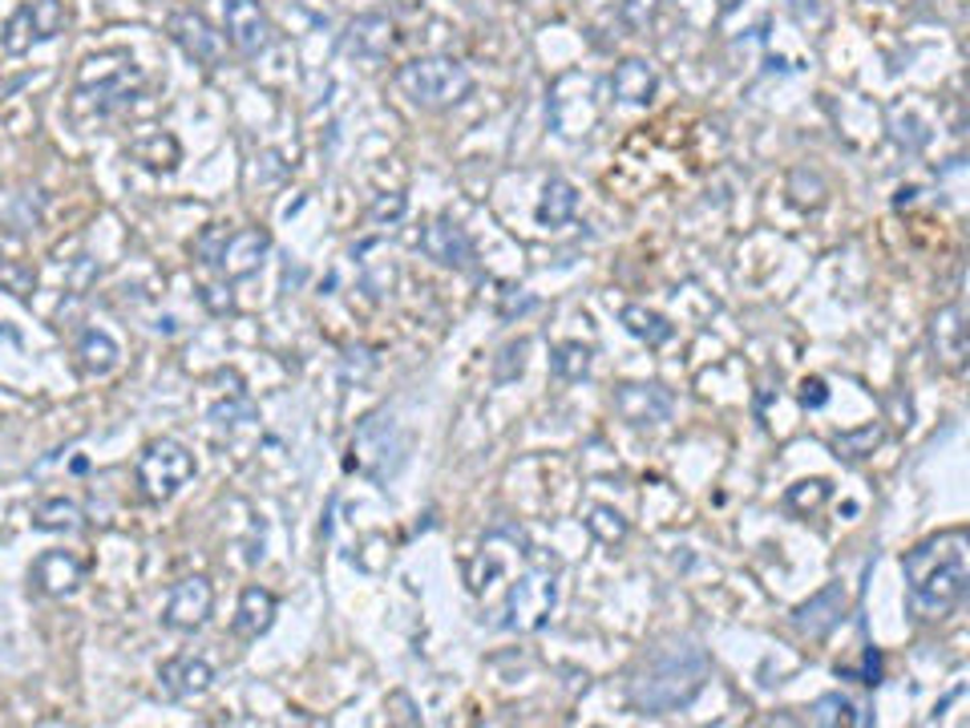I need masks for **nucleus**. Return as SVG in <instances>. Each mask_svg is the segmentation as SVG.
Listing matches in <instances>:
<instances>
[{
  "label": "nucleus",
  "mask_w": 970,
  "mask_h": 728,
  "mask_svg": "<svg viewBox=\"0 0 970 728\" xmlns=\"http://www.w3.org/2000/svg\"><path fill=\"white\" fill-rule=\"evenodd\" d=\"M906 604L918 619H947L970 587V538L962 527L938 530L902 555Z\"/></svg>",
  "instance_id": "f257e3e1"
},
{
  "label": "nucleus",
  "mask_w": 970,
  "mask_h": 728,
  "mask_svg": "<svg viewBox=\"0 0 970 728\" xmlns=\"http://www.w3.org/2000/svg\"><path fill=\"white\" fill-rule=\"evenodd\" d=\"M708 676H712V664H708L700 644H688V639L663 644L643 660V668L627 688V700L639 717H671V712H683L703 692Z\"/></svg>",
  "instance_id": "f03ea898"
},
{
  "label": "nucleus",
  "mask_w": 970,
  "mask_h": 728,
  "mask_svg": "<svg viewBox=\"0 0 970 728\" xmlns=\"http://www.w3.org/2000/svg\"><path fill=\"white\" fill-rule=\"evenodd\" d=\"M404 458H409V446H404L401 426H397V417L389 409L369 413L357 426V433H352V458H348V466L364 473V478H372V482L397 478Z\"/></svg>",
  "instance_id": "7ed1b4c3"
},
{
  "label": "nucleus",
  "mask_w": 970,
  "mask_h": 728,
  "mask_svg": "<svg viewBox=\"0 0 970 728\" xmlns=\"http://www.w3.org/2000/svg\"><path fill=\"white\" fill-rule=\"evenodd\" d=\"M397 86L404 98H413L424 110H441V106H458L473 90V73L461 66L458 57H417L401 66Z\"/></svg>",
  "instance_id": "20e7f679"
},
{
  "label": "nucleus",
  "mask_w": 970,
  "mask_h": 728,
  "mask_svg": "<svg viewBox=\"0 0 970 728\" xmlns=\"http://www.w3.org/2000/svg\"><path fill=\"white\" fill-rule=\"evenodd\" d=\"M558 604V575L554 562H534L530 571H522L510 582L506 591V607H502V628L506 631H542L554 616Z\"/></svg>",
  "instance_id": "39448f33"
},
{
  "label": "nucleus",
  "mask_w": 970,
  "mask_h": 728,
  "mask_svg": "<svg viewBox=\"0 0 970 728\" xmlns=\"http://www.w3.org/2000/svg\"><path fill=\"white\" fill-rule=\"evenodd\" d=\"M194 470H199V466H194V453H190L182 441L158 437V441H150V446L142 449V458H138L134 466V478H138L142 498L167 502V498H174V493L194 478Z\"/></svg>",
  "instance_id": "423d86ee"
},
{
  "label": "nucleus",
  "mask_w": 970,
  "mask_h": 728,
  "mask_svg": "<svg viewBox=\"0 0 970 728\" xmlns=\"http://www.w3.org/2000/svg\"><path fill=\"white\" fill-rule=\"evenodd\" d=\"M134 78H138L134 57L113 49V53H98L81 66L78 93H86V98L93 93L101 110H110L113 101H134V93H130V81Z\"/></svg>",
  "instance_id": "0eeeda50"
},
{
  "label": "nucleus",
  "mask_w": 970,
  "mask_h": 728,
  "mask_svg": "<svg viewBox=\"0 0 970 728\" xmlns=\"http://www.w3.org/2000/svg\"><path fill=\"white\" fill-rule=\"evenodd\" d=\"M223 4V33L227 46L243 57L268 53L271 46V24L259 9V0H219Z\"/></svg>",
  "instance_id": "6e6552de"
},
{
  "label": "nucleus",
  "mask_w": 970,
  "mask_h": 728,
  "mask_svg": "<svg viewBox=\"0 0 970 728\" xmlns=\"http://www.w3.org/2000/svg\"><path fill=\"white\" fill-rule=\"evenodd\" d=\"M614 413L623 417L627 426L636 429H647V426H663L676 409V397L671 389H663L659 381H647V385H619L614 389Z\"/></svg>",
  "instance_id": "1a4fd4ad"
},
{
  "label": "nucleus",
  "mask_w": 970,
  "mask_h": 728,
  "mask_svg": "<svg viewBox=\"0 0 970 728\" xmlns=\"http://www.w3.org/2000/svg\"><path fill=\"white\" fill-rule=\"evenodd\" d=\"M211 607H214L211 582L202 579V575H190V579L170 587L167 607H162V624L170 631H199L211 619Z\"/></svg>",
  "instance_id": "9d476101"
},
{
  "label": "nucleus",
  "mask_w": 970,
  "mask_h": 728,
  "mask_svg": "<svg viewBox=\"0 0 970 728\" xmlns=\"http://www.w3.org/2000/svg\"><path fill=\"white\" fill-rule=\"evenodd\" d=\"M170 37H174V41L182 46V53L194 57L199 66H207V69H219V66H223L227 37L214 33L202 12H194V9L174 12V17H170Z\"/></svg>",
  "instance_id": "9b49d317"
},
{
  "label": "nucleus",
  "mask_w": 970,
  "mask_h": 728,
  "mask_svg": "<svg viewBox=\"0 0 970 728\" xmlns=\"http://www.w3.org/2000/svg\"><path fill=\"white\" fill-rule=\"evenodd\" d=\"M846 604H849L846 582H841V579L826 582V587H821L817 595H809L801 607H792V628L801 631V636H809V639L829 636V631H833L837 624L846 619Z\"/></svg>",
  "instance_id": "f8f14e48"
},
{
  "label": "nucleus",
  "mask_w": 970,
  "mask_h": 728,
  "mask_svg": "<svg viewBox=\"0 0 970 728\" xmlns=\"http://www.w3.org/2000/svg\"><path fill=\"white\" fill-rule=\"evenodd\" d=\"M271 251V236L263 227H243V231H231L214 259V268L223 271L227 280H243V276H256L263 268V259Z\"/></svg>",
  "instance_id": "ddd939ff"
},
{
  "label": "nucleus",
  "mask_w": 970,
  "mask_h": 728,
  "mask_svg": "<svg viewBox=\"0 0 970 728\" xmlns=\"http://www.w3.org/2000/svg\"><path fill=\"white\" fill-rule=\"evenodd\" d=\"M421 251L429 259H437L441 268H473V239L466 236V227H458L453 219H433L421 231Z\"/></svg>",
  "instance_id": "4468645a"
},
{
  "label": "nucleus",
  "mask_w": 970,
  "mask_h": 728,
  "mask_svg": "<svg viewBox=\"0 0 970 728\" xmlns=\"http://www.w3.org/2000/svg\"><path fill=\"white\" fill-rule=\"evenodd\" d=\"M81 575H86V567L69 550H46L33 562V587L49 599H69L81 587Z\"/></svg>",
  "instance_id": "2eb2a0df"
},
{
  "label": "nucleus",
  "mask_w": 970,
  "mask_h": 728,
  "mask_svg": "<svg viewBox=\"0 0 970 728\" xmlns=\"http://www.w3.org/2000/svg\"><path fill=\"white\" fill-rule=\"evenodd\" d=\"M392 46H397V29H392V21L380 17V12L357 17L344 33V49L352 57H360V61H380V57H389Z\"/></svg>",
  "instance_id": "dca6fc26"
},
{
  "label": "nucleus",
  "mask_w": 970,
  "mask_h": 728,
  "mask_svg": "<svg viewBox=\"0 0 970 728\" xmlns=\"http://www.w3.org/2000/svg\"><path fill=\"white\" fill-rule=\"evenodd\" d=\"M930 345H934L942 365L962 369V360H967V316H962L959 303H947V308L934 312V320H930Z\"/></svg>",
  "instance_id": "f3484780"
},
{
  "label": "nucleus",
  "mask_w": 970,
  "mask_h": 728,
  "mask_svg": "<svg viewBox=\"0 0 970 728\" xmlns=\"http://www.w3.org/2000/svg\"><path fill=\"white\" fill-rule=\"evenodd\" d=\"M158 680L167 688V696L174 700H190V696H202L214 684V668L207 660H194V656H174L158 668Z\"/></svg>",
  "instance_id": "a211bd4d"
},
{
  "label": "nucleus",
  "mask_w": 970,
  "mask_h": 728,
  "mask_svg": "<svg viewBox=\"0 0 970 728\" xmlns=\"http://www.w3.org/2000/svg\"><path fill=\"white\" fill-rule=\"evenodd\" d=\"M659 90V73L651 61H643V57H627V61H619L611 73V93L623 106H647V101L656 98Z\"/></svg>",
  "instance_id": "6ab92c4d"
},
{
  "label": "nucleus",
  "mask_w": 970,
  "mask_h": 728,
  "mask_svg": "<svg viewBox=\"0 0 970 728\" xmlns=\"http://www.w3.org/2000/svg\"><path fill=\"white\" fill-rule=\"evenodd\" d=\"M276 595L268 587H243L239 595V611H234V624L231 631L239 639H259L263 631L276 624Z\"/></svg>",
  "instance_id": "aec40b11"
},
{
  "label": "nucleus",
  "mask_w": 970,
  "mask_h": 728,
  "mask_svg": "<svg viewBox=\"0 0 970 728\" xmlns=\"http://www.w3.org/2000/svg\"><path fill=\"white\" fill-rule=\"evenodd\" d=\"M619 320H623L627 332H631L636 340H643L647 348L668 345V340L676 337V325H671L668 316L651 312V308H643V303H627L623 312H619Z\"/></svg>",
  "instance_id": "412c9836"
},
{
  "label": "nucleus",
  "mask_w": 970,
  "mask_h": 728,
  "mask_svg": "<svg viewBox=\"0 0 970 728\" xmlns=\"http://www.w3.org/2000/svg\"><path fill=\"white\" fill-rule=\"evenodd\" d=\"M33 527L46 530V535H73V530L86 527V515L73 498H41L33 506Z\"/></svg>",
  "instance_id": "4be33fe9"
},
{
  "label": "nucleus",
  "mask_w": 970,
  "mask_h": 728,
  "mask_svg": "<svg viewBox=\"0 0 970 728\" xmlns=\"http://www.w3.org/2000/svg\"><path fill=\"white\" fill-rule=\"evenodd\" d=\"M579 211V191L567 179H550L538 199V223L542 227H567Z\"/></svg>",
  "instance_id": "5701e85b"
},
{
  "label": "nucleus",
  "mask_w": 970,
  "mask_h": 728,
  "mask_svg": "<svg viewBox=\"0 0 970 728\" xmlns=\"http://www.w3.org/2000/svg\"><path fill=\"white\" fill-rule=\"evenodd\" d=\"M813 725L821 728H866L873 725V717L866 712V708H858L853 700H846L841 692H826L821 700L813 705Z\"/></svg>",
  "instance_id": "b1692460"
},
{
  "label": "nucleus",
  "mask_w": 970,
  "mask_h": 728,
  "mask_svg": "<svg viewBox=\"0 0 970 728\" xmlns=\"http://www.w3.org/2000/svg\"><path fill=\"white\" fill-rule=\"evenodd\" d=\"M78 357H81V369L90 372V377H106V372L118 369V345H113L110 332H98V328H90V332H81L78 340Z\"/></svg>",
  "instance_id": "393cba45"
},
{
  "label": "nucleus",
  "mask_w": 970,
  "mask_h": 728,
  "mask_svg": "<svg viewBox=\"0 0 970 728\" xmlns=\"http://www.w3.org/2000/svg\"><path fill=\"white\" fill-rule=\"evenodd\" d=\"M126 154L134 158V162H142L146 170H174V167H179L182 150H179V142H174V138L158 130V134H146V138H138V142H130V150H126Z\"/></svg>",
  "instance_id": "a878e982"
},
{
  "label": "nucleus",
  "mask_w": 970,
  "mask_h": 728,
  "mask_svg": "<svg viewBox=\"0 0 970 728\" xmlns=\"http://www.w3.org/2000/svg\"><path fill=\"white\" fill-rule=\"evenodd\" d=\"M591 345H582V340H567V345H558L550 352V372L562 377V381H582L587 372H591Z\"/></svg>",
  "instance_id": "bb28decb"
},
{
  "label": "nucleus",
  "mask_w": 970,
  "mask_h": 728,
  "mask_svg": "<svg viewBox=\"0 0 970 728\" xmlns=\"http://www.w3.org/2000/svg\"><path fill=\"white\" fill-rule=\"evenodd\" d=\"M829 493H833V486H829L826 478H804V482L789 486V493H784V506H789L792 515L809 518V515H817V510L829 502Z\"/></svg>",
  "instance_id": "cd10ccee"
},
{
  "label": "nucleus",
  "mask_w": 970,
  "mask_h": 728,
  "mask_svg": "<svg viewBox=\"0 0 970 728\" xmlns=\"http://www.w3.org/2000/svg\"><path fill=\"white\" fill-rule=\"evenodd\" d=\"M587 530H591L594 538H599L602 547H614V542H623L627 535H631V527H627V518L614 510V506H591L587 510Z\"/></svg>",
  "instance_id": "c85d7f7f"
},
{
  "label": "nucleus",
  "mask_w": 970,
  "mask_h": 728,
  "mask_svg": "<svg viewBox=\"0 0 970 728\" xmlns=\"http://www.w3.org/2000/svg\"><path fill=\"white\" fill-rule=\"evenodd\" d=\"M881 437H886V429H881V426H866V429H853V433L833 437V449H837V458L861 461V458H870L873 449L881 446Z\"/></svg>",
  "instance_id": "c756f323"
},
{
  "label": "nucleus",
  "mask_w": 970,
  "mask_h": 728,
  "mask_svg": "<svg viewBox=\"0 0 970 728\" xmlns=\"http://www.w3.org/2000/svg\"><path fill=\"white\" fill-rule=\"evenodd\" d=\"M29 17H33V33L37 41H49L66 29V4L61 0H29Z\"/></svg>",
  "instance_id": "7c9ffc66"
},
{
  "label": "nucleus",
  "mask_w": 970,
  "mask_h": 728,
  "mask_svg": "<svg viewBox=\"0 0 970 728\" xmlns=\"http://www.w3.org/2000/svg\"><path fill=\"white\" fill-rule=\"evenodd\" d=\"M37 33H33V17H29V4L12 12L9 24H4V33H0V46L4 53H24V49H33Z\"/></svg>",
  "instance_id": "2f4dec72"
},
{
  "label": "nucleus",
  "mask_w": 970,
  "mask_h": 728,
  "mask_svg": "<svg viewBox=\"0 0 970 728\" xmlns=\"http://www.w3.org/2000/svg\"><path fill=\"white\" fill-rule=\"evenodd\" d=\"M256 417H259L256 401H251L247 392H239V389H234L231 401H219V405H214V409H211V421H214V426H227V429L247 426V421H256Z\"/></svg>",
  "instance_id": "473e14b6"
},
{
  "label": "nucleus",
  "mask_w": 970,
  "mask_h": 728,
  "mask_svg": "<svg viewBox=\"0 0 970 728\" xmlns=\"http://www.w3.org/2000/svg\"><path fill=\"white\" fill-rule=\"evenodd\" d=\"M526 352H530V345H526V340H510V345L498 352V360H493V381L506 385V381H513V377H522Z\"/></svg>",
  "instance_id": "72a5a7b5"
},
{
  "label": "nucleus",
  "mask_w": 970,
  "mask_h": 728,
  "mask_svg": "<svg viewBox=\"0 0 970 728\" xmlns=\"http://www.w3.org/2000/svg\"><path fill=\"white\" fill-rule=\"evenodd\" d=\"M0 288L12 291V296H29L37 288V271L21 259H4L0 263Z\"/></svg>",
  "instance_id": "f704fd0d"
},
{
  "label": "nucleus",
  "mask_w": 970,
  "mask_h": 728,
  "mask_svg": "<svg viewBox=\"0 0 970 728\" xmlns=\"http://www.w3.org/2000/svg\"><path fill=\"white\" fill-rule=\"evenodd\" d=\"M837 676H841V680H858V684H866V688H878L881 684V651L866 648L858 668H837Z\"/></svg>",
  "instance_id": "c9c22d12"
},
{
  "label": "nucleus",
  "mask_w": 970,
  "mask_h": 728,
  "mask_svg": "<svg viewBox=\"0 0 970 728\" xmlns=\"http://www.w3.org/2000/svg\"><path fill=\"white\" fill-rule=\"evenodd\" d=\"M227 236H231L227 227L211 223L199 239H194V259H199V263H207V268H214V259H219V251H223Z\"/></svg>",
  "instance_id": "e433bc0d"
},
{
  "label": "nucleus",
  "mask_w": 970,
  "mask_h": 728,
  "mask_svg": "<svg viewBox=\"0 0 970 728\" xmlns=\"http://www.w3.org/2000/svg\"><path fill=\"white\" fill-rule=\"evenodd\" d=\"M656 9H659V0H623V4H619V17H623L627 29H647L651 17H656Z\"/></svg>",
  "instance_id": "4c0bfd02"
},
{
  "label": "nucleus",
  "mask_w": 970,
  "mask_h": 728,
  "mask_svg": "<svg viewBox=\"0 0 970 728\" xmlns=\"http://www.w3.org/2000/svg\"><path fill=\"white\" fill-rule=\"evenodd\" d=\"M404 211H409L404 195H377L369 207V215L377 219V223H397V219H404Z\"/></svg>",
  "instance_id": "58836bf2"
},
{
  "label": "nucleus",
  "mask_w": 970,
  "mask_h": 728,
  "mask_svg": "<svg viewBox=\"0 0 970 728\" xmlns=\"http://www.w3.org/2000/svg\"><path fill=\"white\" fill-rule=\"evenodd\" d=\"M797 397H801L804 409H821V405L829 401V389H826V381H821V377H804Z\"/></svg>",
  "instance_id": "ea45409f"
},
{
  "label": "nucleus",
  "mask_w": 970,
  "mask_h": 728,
  "mask_svg": "<svg viewBox=\"0 0 970 728\" xmlns=\"http://www.w3.org/2000/svg\"><path fill=\"white\" fill-rule=\"evenodd\" d=\"M389 712H392V720H397V725H421V712H417L413 700H409L404 692L389 696Z\"/></svg>",
  "instance_id": "a19ab883"
},
{
  "label": "nucleus",
  "mask_w": 970,
  "mask_h": 728,
  "mask_svg": "<svg viewBox=\"0 0 970 728\" xmlns=\"http://www.w3.org/2000/svg\"><path fill=\"white\" fill-rule=\"evenodd\" d=\"M202 303H207L211 312H231V291H223L219 283H207V288H202Z\"/></svg>",
  "instance_id": "79ce46f5"
},
{
  "label": "nucleus",
  "mask_w": 970,
  "mask_h": 728,
  "mask_svg": "<svg viewBox=\"0 0 970 728\" xmlns=\"http://www.w3.org/2000/svg\"><path fill=\"white\" fill-rule=\"evenodd\" d=\"M0 340H9V345H17V340H21V337H17V328L0 325Z\"/></svg>",
  "instance_id": "37998d69"
}]
</instances>
